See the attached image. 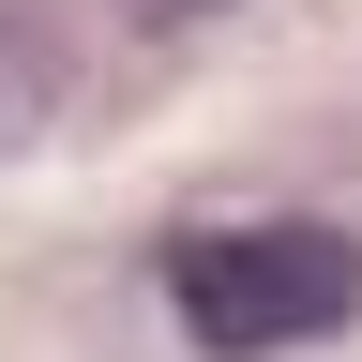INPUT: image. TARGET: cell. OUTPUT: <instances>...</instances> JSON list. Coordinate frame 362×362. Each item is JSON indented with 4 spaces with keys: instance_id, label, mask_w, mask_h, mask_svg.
I'll return each mask as SVG.
<instances>
[{
    "instance_id": "7a4b0ae2",
    "label": "cell",
    "mask_w": 362,
    "mask_h": 362,
    "mask_svg": "<svg viewBox=\"0 0 362 362\" xmlns=\"http://www.w3.org/2000/svg\"><path fill=\"white\" fill-rule=\"evenodd\" d=\"M151 16H226V0H151Z\"/></svg>"
},
{
    "instance_id": "6da1fadb",
    "label": "cell",
    "mask_w": 362,
    "mask_h": 362,
    "mask_svg": "<svg viewBox=\"0 0 362 362\" xmlns=\"http://www.w3.org/2000/svg\"><path fill=\"white\" fill-rule=\"evenodd\" d=\"M166 302L211 362H272V347H317L362 317V242L347 226H211L166 257Z\"/></svg>"
}]
</instances>
